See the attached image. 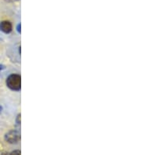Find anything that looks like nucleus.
<instances>
[{
    "label": "nucleus",
    "instance_id": "39448f33",
    "mask_svg": "<svg viewBox=\"0 0 141 155\" xmlns=\"http://www.w3.org/2000/svg\"><path fill=\"white\" fill-rule=\"evenodd\" d=\"M21 150H15V151H13L10 153V154H21Z\"/></svg>",
    "mask_w": 141,
    "mask_h": 155
},
{
    "label": "nucleus",
    "instance_id": "7ed1b4c3",
    "mask_svg": "<svg viewBox=\"0 0 141 155\" xmlns=\"http://www.w3.org/2000/svg\"><path fill=\"white\" fill-rule=\"evenodd\" d=\"M12 29H13V26L9 21H5L0 23V30L2 31V32L9 34L12 31Z\"/></svg>",
    "mask_w": 141,
    "mask_h": 155
},
{
    "label": "nucleus",
    "instance_id": "f03ea898",
    "mask_svg": "<svg viewBox=\"0 0 141 155\" xmlns=\"http://www.w3.org/2000/svg\"><path fill=\"white\" fill-rule=\"evenodd\" d=\"M5 140L9 143H17L21 140V134L17 130L9 131L5 135Z\"/></svg>",
    "mask_w": 141,
    "mask_h": 155
},
{
    "label": "nucleus",
    "instance_id": "0eeeda50",
    "mask_svg": "<svg viewBox=\"0 0 141 155\" xmlns=\"http://www.w3.org/2000/svg\"><path fill=\"white\" fill-rule=\"evenodd\" d=\"M3 69H5V66L2 64H0V71L2 70H3Z\"/></svg>",
    "mask_w": 141,
    "mask_h": 155
},
{
    "label": "nucleus",
    "instance_id": "f257e3e1",
    "mask_svg": "<svg viewBox=\"0 0 141 155\" xmlns=\"http://www.w3.org/2000/svg\"><path fill=\"white\" fill-rule=\"evenodd\" d=\"M6 85L11 90L19 91L21 88V78L19 74H10L6 79Z\"/></svg>",
    "mask_w": 141,
    "mask_h": 155
},
{
    "label": "nucleus",
    "instance_id": "423d86ee",
    "mask_svg": "<svg viewBox=\"0 0 141 155\" xmlns=\"http://www.w3.org/2000/svg\"><path fill=\"white\" fill-rule=\"evenodd\" d=\"M21 24H19L17 27V31H18V33H20V34H21Z\"/></svg>",
    "mask_w": 141,
    "mask_h": 155
},
{
    "label": "nucleus",
    "instance_id": "6e6552de",
    "mask_svg": "<svg viewBox=\"0 0 141 155\" xmlns=\"http://www.w3.org/2000/svg\"><path fill=\"white\" fill-rule=\"evenodd\" d=\"M2 107L1 106H0V112L2 111Z\"/></svg>",
    "mask_w": 141,
    "mask_h": 155
},
{
    "label": "nucleus",
    "instance_id": "20e7f679",
    "mask_svg": "<svg viewBox=\"0 0 141 155\" xmlns=\"http://www.w3.org/2000/svg\"><path fill=\"white\" fill-rule=\"evenodd\" d=\"M17 125H20L21 124V114H18L17 115Z\"/></svg>",
    "mask_w": 141,
    "mask_h": 155
}]
</instances>
